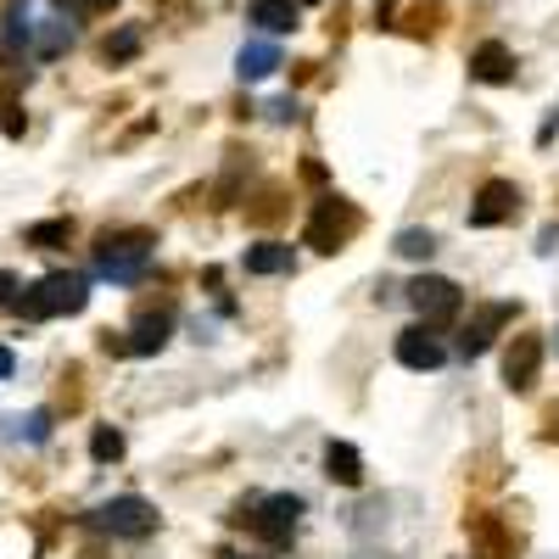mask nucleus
<instances>
[{
	"mask_svg": "<svg viewBox=\"0 0 559 559\" xmlns=\"http://www.w3.org/2000/svg\"><path fill=\"white\" fill-rule=\"evenodd\" d=\"M269 118H274V123H297V118H302V107H297L292 96H280V102H269Z\"/></svg>",
	"mask_w": 559,
	"mask_h": 559,
	"instance_id": "obj_28",
	"label": "nucleus"
},
{
	"mask_svg": "<svg viewBox=\"0 0 559 559\" xmlns=\"http://www.w3.org/2000/svg\"><path fill=\"white\" fill-rule=\"evenodd\" d=\"M286 62H280V45L274 39H247L241 51H236V73H241V84H258V79H269V73H280Z\"/></svg>",
	"mask_w": 559,
	"mask_h": 559,
	"instance_id": "obj_14",
	"label": "nucleus"
},
{
	"mask_svg": "<svg viewBox=\"0 0 559 559\" xmlns=\"http://www.w3.org/2000/svg\"><path fill=\"white\" fill-rule=\"evenodd\" d=\"M17 45H34V23H28V0H7V23H0V57H12Z\"/></svg>",
	"mask_w": 559,
	"mask_h": 559,
	"instance_id": "obj_18",
	"label": "nucleus"
},
{
	"mask_svg": "<svg viewBox=\"0 0 559 559\" xmlns=\"http://www.w3.org/2000/svg\"><path fill=\"white\" fill-rule=\"evenodd\" d=\"M392 12H397V0H381V7H376V28H392Z\"/></svg>",
	"mask_w": 559,
	"mask_h": 559,
	"instance_id": "obj_31",
	"label": "nucleus"
},
{
	"mask_svg": "<svg viewBox=\"0 0 559 559\" xmlns=\"http://www.w3.org/2000/svg\"><path fill=\"white\" fill-rule=\"evenodd\" d=\"M503 324H515V302H481L476 319L464 324V336H459V353L464 358H481L492 347V336L503 331Z\"/></svg>",
	"mask_w": 559,
	"mask_h": 559,
	"instance_id": "obj_11",
	"label": "nucleus"
},
{
	"mask_svg": "<svg viewBox=\"0 0 559 559\" xmlns=\"http://www.w3.org/2000/svg\"><path fill=\"white\" fill-rule=\"evenodd\" d=\"M537 376H543V336L521 331L515 342L503 347V386L521 397V392H532V386H537Z\"/></svg>",
	"mask_w": 559,
	"mask_h": 559,
	"instance_id": "obj_8",
	"label": "nucleus"
},
{
	"mask_svg": "<svg viewBox=\"0 0 559 559\" xmlns=\"http://www.w3.org/2000/svg\"><path fill=\"white\" fill-rule=\"evenodd\" d=\"M23 241H28L34 252H57V247L73 241V218H39V224L23 229Z\"/></svg>",
	"mask_w": 559,
	"mask_h": 559,
	"instance_id": "obj_19",
	"label": "nucleus"
},
{
	"mask_svg": "<svg viewBox=\"0 0 559 559\" xmlns=\"http://www.w3.org/2000/svg\"><path fill=\"white\" fill-rule=\"evenodd\" d=\"M168 336H174V308H146V313H140L129 331H123V353L152 358V353L168 347Z\"/></svg>",
	"mask_w": 559,
	"mask_h": 559,
	"instance_id": "obj_12",
	"label": "nucleus"
},
{
	"mask_svg": "<svg viewBox=\"0 0 559 559\" xmlns=\"http://www.w3.org/2000/svg\"><path fill=\"white\" fill-rule=\"evenodd\" d=\"M521 185L515 179H487L481 191H476V202H471V229H498V224H509L521 213Z\"/></svg>",
	"mask_w": 559,
	"mask_h": 559,
	"instance_id": "obj_7",
	"label": "nucleus"
},
{
	"mask_svg": "<svg viewBox=\"0 0 559 559\" xmlns=\"http://www.w3.org/2000/svg\"><path fill=\"white\" fill-rule=\"evenodd\" d=\"M358 229H364L358 202H347V197H319L313 213H308V224H302V247H313V252H342Z\"/></svg>",
	"mask_w": 559,
	"mask_h": 559,
	"instance_id": "obj_3",
	"label": "nucleus"
},
{
	"mask_svg": "<svg viewBox=\"0 0 559 559\" xmlns=\"http://www.w3.org/2000/svg\"><path fill=\"white\" fill-rule=\"evenodd\" d=\"M68 45H73V23H68V17L57 12L51 23H45V28H39V57H62V51H68Z\"/></svg>",
	"mask_w": 559,
	"mask_h": 559,
	"instance_id": "obj_22",
	"label": "nucleus"
},
{
	"mask_svg": "<svg viewBox=\"0 0 559 559\" xmlns=\"http://www.w3.org/2000/svg\"><path fill=\"white\" fill-rule=\"evenodd\" d=\"M408 302H414V313L426 319L431 331H437V324H453L464 313V292L453 286L448 274H419L414 286H408Z\"/></svg>",
	"mask_w": 559,
	"mask_h": 559,
	"instance_id": "obj_6",
	"label": "nucleus"
},
{
	"mask_svg": "<svg viewBox=\"0 0 559 559\" xmlns=\"http://www.w3.org/2000/svg\"><path fill=\"white\" fill-rule=\"evenodd\" d=\"M224 559H263V554H224Z\"/></svg>",
	"mask_w": 559,
	"mask_h": 559,
	"instance_id": "obj_33",
	"label": "nucleus"
},
{
	"mask_svg": "<svg viewBox=\"0 0 559 559\" xmlns=\"http://www.w3.org/2000/svg\"><path fill=\"white\" fill-rule=\"evenodd\" d=\"M442 17H448V0H419V7H414V34H437L442 28Z\"/></svg>",
	"mask_w": 559,
	"mask_h": 559,
	"instance_id": "obj_25",
	"label": "nucleus"
},
{
	"mask_svg": "<svg viewBox=\"0 0 559 559\" xmlns=\"http://www.w3.org/2000/svg\"><path fill=\"white\" fill-rule=\"evenodd\" d=\"M90 526H96L102 537H152L157 532V509L146 503V498H134V492H123V498H107V503H96L84 515Z\"/></svg>",
	"mask_w": 559,
	"mask_h": 559,
	"instance_id": "obj_4",
	"label": "nucleus"
},
{
	"mask_svg": "<svg viewBox=\"0 0 559 559\" xmlns=\"http://www.w3.org/2000/svg\"><path fill=\"white\" fill-rule=\"evenodd\" d=\"M324 476H331L336 487H364V459L353 442H331L324 448Z\"/></svg>",
	"mask_w": 559,
	"mask_h": 559,
	"instance_id": "obj_17",
	"label": "nucleus"
},
{
	"mask_svg": "<svg viewBox=\"0 0 559 559\" xmlns=\"http://www.w3.org/2000/svg\"><path fill=\"white\" fill-rule=\"evenodd\" d=\"M118 0H57L62 17H90V12H112Z\"/></svg>",
	"mask_w": 559,
	"mask_h": 559,
	"instance_id": "obj_27",
	"label": "nucleus"
},
{
	"mask_svg": "<svg viewBox=\"0 0 559 559\" xmlns=\"http://www.w3.org/2000/svg\"><path fill=\"white\" fill-rule=\"evenodd\" d=\"M0 426H7V437H17V442H45V437H51V408L12 414V419H0Z\"/></svg>",
	"mask_w": 559,
	"mask_h": 559,
	"instance_id": "obj_20",
	"label": "nucleus"
},
{
	"mask_svg": "<svg viewBox=\"0 0 559 559\" xmlns=\"http://www.w3.org/2000/svg\"><path fill=\"white\" fill-rule=\"evenodd\" d=\"M12 302H17V280L0 269V308H12Z\"/></svg>",
	"mask_w": 559,
	"mask_h": 559,
	"instance_id": "obj_30",
	"label": "nucleus"
},
{
	"mask_svg": "<svg viewBox=\"0 0 559 559\" xmlns=\"http://www.w3.org/2000/svg\"><path fill=\"white\" fill-rule=\"evenodd\" d=\"M247 23L263 28V34H292V28L302 23V12H297V0H252Z\"/></svg>",
	"mask_w": 559,
	"mask_h": 559,
	"instance_id": "obj_15",
	"label": "nucleus"
},
{
	"mask_svg": "<svg viewBox=\"0 0 559 559\" xmlns=\"http://www.w3.org/2000/svg\"><path fill=\"white\" fill-rule=\"evenodd\" d=\"M84 302H90V280H84V274H45V280H34V286L17 292L12 308H17L28 324H39V319L84 313Z\"/></svg>",
	"mask_w": 559,
	"mask_h": 559,
	"instance_id": "obj_2",
	"label": "nucleus"
},
{
	"mask_svg": "<svg viewBox=\"0 0 559 559\" xmlns=\"http://www.w3.org/2000/svg\"><path fill=\"white\" fill-rule=\"evenodd\" d=\"M392 252L397 258H431L437 252V236H431V229H403V236L392 241Z\"/></svg>",
	"mask_w": 559,
	"mask_h": 559,
	"instance_id": "obj_23",
	"label": "nucleus"
},
{
	"mask_svg": "<svg viewBox=\"0 0 559 559\" xmlns=\"http://www.w3.org/2000/svg\"><path fill=\"white\" fill-rule=\"evenodd\" d=\"M397 364L414 369V376H431V369L448 364V347H442V336L431 331V324H408V331L397 336Z\"/></svg>",
	"mask_w": 559,
	"mask_h": 559,
	"instance_id": "obj_9",
	"label": "nucleus"
},
{
	"mask_svg": "<svg viewBox=\"0 0 559 559\" xmlns=\"http://www.w3.org/2000/svg\"><path fill=\"white\" fill-rule=\"evenodd\" d=\"M90 453H96V464H118V459H123V431L102 426L96 437H90Z\"/></svg>",
	"mask_w": 559,
	"mask_h": 559,
	"instance_id": "obj_24",
	"label": "nucleus"
},
{
	"mask_svg": "<svg viewBox=\"0 0 559 559\" xmlns=\"http://www.w3.org/2000/svg\"><path fill=\"white\" fill-rule=\"evenodd\" d=\"M308 7H313V0H308Z\"/></svg>",
	"mask_w": 559,
	"mask_h": 559,
	"instance_id": "obj_35",
	"label": "nucleus"
},
{
	"mask_svg": "<svg viewBox=\"0 0 559 559\" xmlns=\"http://www.w3.org/2000/svg\"><path fill=\"white\" fill-rule=\"evenodd\" d=\"M292 269H297V252H292L286 241H258V247H247V274H258V280L292 274Z\"/></svg>",
	"mask_w": 559,
	"mask_h": 559,
	"instance_id": "obj_16",
	"label": "nucleus"
},
{
	"mask_svg": "<svg viewBox=\"0 0 559 559\" xmlns=\"http://www.w3.org/2000/svg\"><path fill=\"white\" fill-rule=\"evenodd\" d=\"M543 442H559V403H548L543 414Z\"/></svg>",
	"mask_w": 559,
	"mask_h": 559,
	"instance_id": "obj_29",
	"label": "nucleus"
},
{
	"mask_svg": "<svg viewBox=\"0 0 559 559\" xmlns=\"http://www.w3.org/2000/svg\"><path fill=\"white\" fill-rule=\"evenodd\" d=\"M134 57H140V28H134V23H123L118 34H107V39H102V62L123 68V62H134Z\"/></svg>",
	"mask_w": 559,
	"mask_h": 559,
	"instance_id": "obj_21",
	"label": "nucleus"
},
{
	"mask_svg": "<svg viewBox=\"0 0 559 559\" xmlns=\"http://www.w3.org/2000/svg\"><path fill=\"white\" fill-rule=\"evenodd\" d=\"M12 369H17V358H12V347H0V381H12Z\"/></svg>",
	"mask_w": 559,
	"mask_h": 559,
	"instance_id": "obj_32",
	"label": "nucleus"
},
{
	"mask_svg": "<svg viewBox=\"0 0 559 559\" xmlns=\"http://www.w3.org/2000/svg\"><path fill=\"white\" fill-rule=\"evenodd\" d=\"M302 498L297 492H274V498H258L252 503V521H247V532L258 537V543H269V548H286L292 543V532H297V521H302Z\"/></svg>",
	"mask_w": 559,
	"mask_h": 559,
	"instance_id": "obj_5",
	"label": "nucleus"
},
{
	"mask_svg": "<svg viewBox=\"0 0 559 559\" xmlns=\"http://www.w3.org/2000/svg\"><path fill=\"white\" fill-rule=\"evenodd\" d=\"M471 79H481V84H509V79H515V51H509L503 39L476 45V51H471Z\"/></svg>",
	"mask_w": 559,
	"mask_h": 559,
	"instance_id": "obj_13",
	"label": "nucleus"
},
{
	"mask_svg": "<svg viewBox=\"0 0 559 559\" xmlns=\"http://www.w3.org/2000/svg\"><path fill=\"white\" fill-rule=\"evenodd\" d=\"M554 347H559V331H554Z\"/></svg>",
	"mask_w": 559,
	"mask_h": 559,
	"instance_id": "obj_34",
	"label": "nucleus"
},
{
	"mask_svg": "<svg viewBox=\"0 0 559 559\" xmlns=\"http://www.w3.org/2000/svg\"><path fill=\"white\" fill-rule=\"evenodd\" d=\"M280 213H286V191H280V185H274V191H263V207H247L252 224H274Z\"/></svg>",
	"mask_w": 559,
	"mask_h": 559,
	"instance_id": "obj_26",
	"label": "nucleus"
},
{
	"mask_svg": "<svg viewBox=\"0 0 559 559\" xmlns=\"http://www.w3.org/2000/svg\"><path fill=\"white\" fill-rule=\"evenodd\" d=\"M471 559H521V537L498 515H471Z\"/></svg>",
	"mask_w": 559,
	"mask_h": 559,
	"instance_id": "obj_10",
	"label": "nucleus"
},
{
	"mask_svg": "<svg viewBox=\"0 0 559 559\" xmlns=\"http://www.w3.org/2000/svg\"><path fill=\"white\" fill-rule=\"evenodd\" d=\"M152 247H157V229H102L90 258H96V274L112 280V286H134L152 263Z\"/></svg>",
	"mask_w": 559,
	"mask_h": 559,
	"instance_id": "obj_1",
	"label": "nucleus"
}]
</instances>
